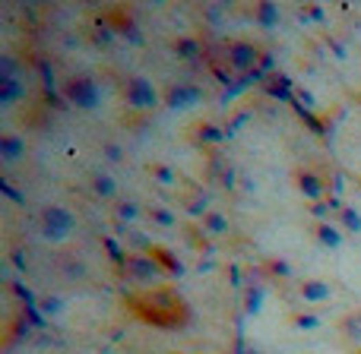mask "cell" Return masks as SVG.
Listing matches in <instances>:
<instances>
[{
	"label": "cell",
	"mask_w": 361,
	"mask_h": 354,
	"mask_svg": "<svg viewBox=\"0 0 361 354\" xmlns=\"http://www.w3.org/2000/svg\"><path fill=\"white\" fill-rule=\"evenodd\" d=\"M41 231L48 240H64L76 231V215L67 206H48L41 212Z\"/></svg>",
	"instance_id": "6da1fadb"
},
{
	"label": "cell",
	"mask_w": 361,
	"mask_h": 354,
	"mask_svg": "<svg viewBox=\"0 0 361 354\" xmlns=\"http://www.w3.org/2000/svg\"><path fill=\"white\" fill-rule=\"evenodd\" d=\"M67 99L73 101L76 108L92 111V108L102 105V86L95 83V79H89V76H76V79L67 83Z\"/></svg>",
	"instance_id": "7a4b0ae2"
},
{
	"label": "cell",
	"mask_w": 361,
	"mask_h": 354,
	"mask_svg": "<svg viewBox=\"0 0 361 354\" xmlns=\"http://www.w3.org/2000/svg\"><path fill=\"white\" fill-rule=\"evenodd\" d=\"M124 95H127V105L137 108V111H149V108L159 105V92L146 76H130L124 86Z\"/></svg>",
	"instance_id": "3957f363"
},
{
	"label": "cell",
	"mask_w": 361,
	"mask_h": 354,
	"mask_svg": "<svg viewBox=\"0 0 361 354\" xmlns=\"http://www.w3.org/2000/svg\"><path fill=\"white\" fill-rule=\"evenodd\" d=\"M200 101H203V92H200L197 86H187V83L174 86L172 95H168V105L178 108V111H190V108H197Z\"/></svg>",
	"instance_id": "277c9868"
},
{
	"label": "cell",
	"mask_w": 361,
	"mask_h": 354,
	"mask_svg": "<svg viewBox=\"0 0 361 354\" xmlns=\"http://www.w3.org/2000/svg\"><path fill=\"white\" fill-rule=\"evenodd\" d=\"M23 155H25L23 136H16V133H3V136H0V158H3V165H16Z\"/></svg>",
	"instance_id": "5b68a950"
},
{
	"label": "cell",
	"mask_w": 361,
	"mask_h": 354,
	"mask_svg": "<svg viewBox=\"0 0 361 354\" xmlns=\"http://www.w3.org/2000/svg\"><path fill=\"white\" fill-rule=\"evenodd\" d=\"M19 95H23V86H19L16 76H13V73H3V76H0V105H3V108H13Z\"/></svg>",
	"instance_id": "8992f818"
},
{
	"label": "cell",
	"mask_w": 361,
	"mask_h": 354,
	"mask_svg": "<svg viewBox=\"0 0 361 354\" xmlns=\"http://www.w3.org/2000/svg\"><path fill=\"white\" fill-rule=\"evenodd\" d=\"M333 288H329L327 281H304L301 285V297L304 301H311V304H321V301H329Z\"/></svg>",
	"instance_id": "52a82bcc"
},
{
	"label": "cell",
	"mask_w": 361,
	"mask_h": 354,
	"mask_svg": "<svg viewBox=\"0 0 361 354\" xmlns=\"http://www.w3.org/2000/svg\"><path fill=\"white\" fill-rule=\"evenodd\" d=\"M257 60V48L254 45H235V48H231V64H235V70H247V66L254 64Z\"/></svg>",
	"instance_id": "ba28073f"
},
{
	"label": "cell",
	"mask_w": 361,
	"mask_h": 354,
	"mask_svg": "<svg viewBox=\"0 0 361 354\" xmlns=\"http://www.w3.org/2000/svg\"><path fill=\"white\" fill-rule=\"evenodd\" d=\"M321 240L327 244V247H339L342 244V234H339V228H333V225H321Z\"/></svg>",
	"instance_id": "9c48e42d"
},
{
	"label": "cell",
	"mask_w": 361,
	"mask_h": 354,
	"mask_svg": "<svg viewBox=\"0 0 361 354\" xmlns=\"http://www.w3.org/2000/svg\"><path fill=\"white\" fill-rule=\"evenodd\" d=\"M206 228L213 231V234H225V231H229V218H225V215L209 212L206 215Z\"/></svg>",
	"instance_id": "30bf717a"
},
{
	"label": "cell",
	"mask_w": 361,
	"mask_h": 354,
	"mask_svg": "<svg viewBox=\"0 0 361 354\" xmlns=\"http://www.w3.org/2000/svg\"><path fill=\"white\" fill-rule=\"evenodd\" d=\"M95 193H99V197H115V181H111L108 174H99V177H95Z\"/></svg>",
	"instance_id": "8fae6325"
},
{
	"label": "cell",
	"mask_w": 361,
	"mask_h": 354,
	"mask_svg": "<svg viewBox=\"0 0 361 354\" xmlns=\"http://www.w3.org/2000/svg\"><path fill=\"white\" fill-rule=\"evenodd\" d=\"M301 190H304V193H307L311 199L321 197V184H317V177H314V174H304V177H301Z\"/></svg>",
	"instance_id": "7c38bea8"
},
{
	"label": "cell",
	"mask_w": 361,
	"mask_h": 354,
	"mask_svg": "<svg viewBox=\"0 0 361 354\" xmlns=\"http://www.w3.org/2000/svg\"><path fill=\"white\" fill-rule=\"evenodd\" d=\"M342 222H345V228L349 231H361V215L352 212V209H345L342 212Z\"/></svg>",
	"instance_id": "4fadbf2b"
},
{
	"label": "cell",
	"mask_w": 361,
	"mask_h": 354,
	"mask_svg": "<svg viewBox=\"0 0 361 354\" xmlns=\"http://www.w3.org/2000/svg\"><path fill=\"white\" fill-rule=\"evenodd\" d=\"M260 16H263V23H272V19H276V10H272L270 3H263V7H260Z\"/></svg>",
	"instance_id": "5bb4252c"
},
{
	"label": "cell",
	"mask_w": 361,
	"mask_h": 354,
	"mask_svg": "<svg viewBox=\"0 0 361 354\" xmlns=\"http://www.w3.org/2000/svg\"><path fill=\"white\" fill-rule=\"evenodd\" d=\"M156 174L162 177V184H174V181H172V171H168V168H156Z\"/></svg>",
	"instance_id": "9a60e30c"
}]
</instances>
